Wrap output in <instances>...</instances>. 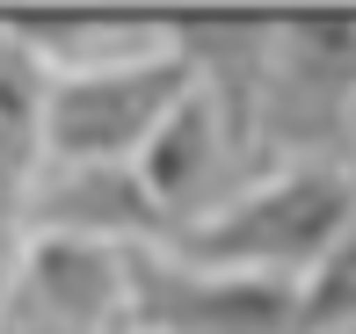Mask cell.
<instances>
[{
	"mask_svg": "<svg viewBox=\"0 0 356 334\" xmlns=\"http://www.w3.org/2000/svg\"><path fill=\"white\" fill-rule=\"evenodd\" d=\"M349 218H356V182H349L342 160H291V167L254 174L211 218L168 233V254H182L197 269L298 283L320 254L342 240Z\"/></svg>",
	"mask_w": 356,
	"mask_h": 334,
	"instance_id": "6da1fadb",
	"label": "cell"
},
{
	"mask_svg": "<svg viewBox=\"0 0 356 334\" xmlns=\"http://www.w3.org/2000/svg\"><path fill=\"white\" fill-rule=\"evenodd\" d=\"M189 94H197V66L182 58L175 29L145 58L95 66V73H51V87H44V167L138 160Z\"/></svg>",
	"mask_w": 356,
	"mask_h": 334,
	"instance_id": "7a4b0ae2",
	"label": "cell"
},
{
	"mask_svg": "<svg viewBox=\"0 0 356 334\" xmlns=\"http://www.w3.org/2000/svg\"><path fill=\"white\" fill-rule=\"evenodd\" d=\"M356 131V22H269L262 66V167L342 160Z\"/></svg>",
	"mask_w": 356,
	"mask_h": 334,
	"instance_id": "3957f363",
	"label": "cell"
},
{
	"mask_svg": "<svg viewBox=\"0 0 356 334\" xmlns=\"http://www.w3.org/2000/svg\"><path fill=\"white\" fill-rule=\"evenodd\" d=\"M124 334H298V283L197 269L168 247H138Z\"/></svg>",
	"mask_w": 356,
	"mask_h": 334,
	"instance_id": "277c9868",
	"label": "cell"
},
{
	"mask_svg": "<svg viewBox=\"0 0 356 334\" xmlns=\"http://www.w3.org/2000/svg\"><path fill=\"white\" fill-rule=\"evenodd\" d=\"M131 254L95 240H29L0 291V334H124Z\"/></svg>",
	"mask_w": 356,
	"mask_h": 334,
	"instance_id": "5b68a950",
	"label": "cell"
},
{
	"mask_svg": "<svg viewBox=\"0 0 356 334\" xmlns=\"http://www.w3.org/2000/svg\"><path fill=\"white\" fill-rule=\"evenodd\" d=\"M29 240H95V247H168L153 189L138 160H88V167H44L29 197Z\"/></svg>",
	"mask_w": 356,
	"mask_h": 334,
	"instance_id": "8992f818",
	"label": "cell"
},
{
	"mask_svg": "<svg viewBox=\"0 0 356 334\" xmlns=\"http://www.w3.org/2000/svg\"><path fill=\"white\" fill-rule=\"evenodd\" d=\"M138 174H145V189H153V203H160V218H168V233H182V226H197V218H211L225 197H240V189L254 182L248 153L225 138L218 109L204 102V94H189V102L153 131V146L138 153Z\"/></svg>",
	"mask_w": 356,
	"mask_h": 334,
	"instance_id": "52a82bcc",
	"label": "cell"
},
{
	"mask_svg": "<svg viewBox=\"0 0 356 334\" xmlns=\"http://www.w3.org/2000/svg\"><path fill=\"white\" fill-rule=\"evenodd\" d=\"M44 58L15 37V22H0V291L29 247V197L44 174Z\"/></svg>",
	"mask_w": 356,
	"mask_h": 334,
	"instance_id": "ba28073f",
	"label": "cell"
},
{
	"mask_svg": "<svg viewBox=\"0 0 356 334\" xmlns=\"http://www.w3.org/2000/svg\"><path fill=\"white\" fill-rule=\"evenodd\" d=\"M15 37L44 58V73H95L124 66L168 44V22H95V15H66V22H15Z\"/></svg>",
	"mask_w": 356,
	"mask_h": 334,
	"instance_id": "9c48e42d",
	"label": "cell"
},
{
	"mask_svg": "<svg viewBox=\"0 0 356 334\" xmlns=\"http://www.w3.org/2000/svg\"><path fill=\"white\" fill-rule=\"evenodd\" d=\"M298 334H356V218L298 276Z\"/></svg>",
	"mask_w": 356,
	"mask_h": 334,
	"instance_id": "30bf717a",
	"label": "cell"
},
{
	"mask_svg": "<svg viewBox=\"0 0 356 334\" xmlns=\"http://www.w3.org/2000/svg\"><path fill=\"white\" fill-rule=\"evenodd\" d=\"M342 167H349V182H356V131H349V146H342Z\"/></svg>",
	"mask_w": 356,
	"mask_h": 334,
	"instance_id": "8fae6325",
	"label": "cell"
}]
</instances>
